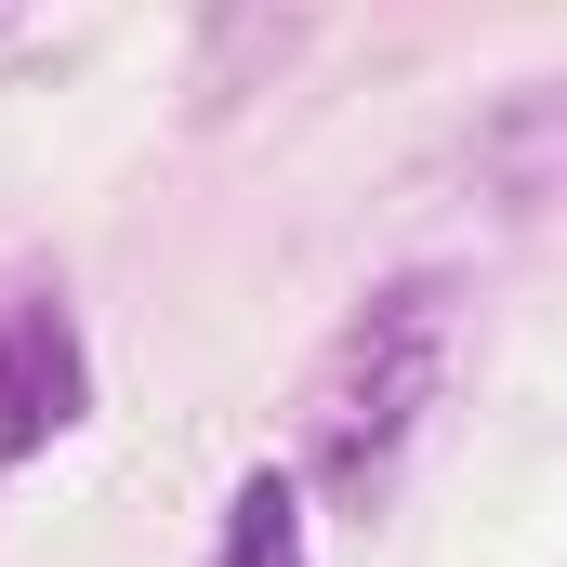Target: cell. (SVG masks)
Listing matches in <instances>:
<instances>
[{"mask_svg": "<svg viewBox=\"0 0 567 567\" xmlns=\"http://www.w3.org/2000/svg\"><path fill=\"white\" fill-rule=\"evenodd\" d=\"M449 357H462V278H396L383 303H357V330L317 357V396H303V475L330 502H370L449 396Z\"/></svg>", "mask_w": 567, "mask_h": 567, "instance_id": "cell-1", "label": "cell"}, {"mask_svg": "<svg viewBox=\"0 0 567 567\" xmlns=\"http://www.w3.org/2000/svg\"><path fill=\"white\" fill-rule=\"evenodd\" d=\"M225 567H303V488H290V475H251V488H238Z\"/></svg>", "mask_w": 567, "mask_h": 567, "instance_id": "cell-3", "label": "cell"}, {"mask_svg": "<svg viewBox=\"0 0 567 567\" xmlns=\"http://www.w3.org/2000/svg\"><path fill=\"white\" fill-rule=\"evenodd\" d=\"M80 410H93V357H80L66 303H53V290L0 303V462L53 449V435L80 423Z\"/></svg>", "mask_w": 567, "mask_h": 567, "instance_id": "cell-2", "label": "cell"}]
</instances>
